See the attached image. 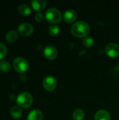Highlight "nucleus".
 Here are the masks:
<instances>
[{"mask_svg": "<svg viewBox=\"0 0 119 120\" xmlns=\"http://www.w3.org/2000/svg\"><path fill=\"white\" fill-rule=\"evenodd\" d=\"M11 64L6 60L0 61V71L4 72H8L11 70Z\"/></svg>", "mask_w": 119, "mask_h": 120, "instance_id": "obj_17", "label": "nucleus"}, {"mask_svg": "<svg viewBox=\"0 0 119 120\" xmlns=\"http://www.w3.org/2000/svg\"><path fill=\"white\" fill-rule=\"evenodd\" d=\"M43 114L39 110H33L27 116V120H42Z\"/></svg>", "mask_w": 119, "mask_h": 120, "instance_id": "obj_12", "label": "nucleus"}, {"mask_svg": "<svg viewBox=\"0 0 119 120\" xmlns=\"http://www.w3.org/2000/svg\"><path fill=\"white\" fill-rule=\"evenodd\" d=\"M105 52L111 58L119 56V46L115 43H109L105 46Z\"/></svg>", "mask_w": 119, "mask_h": 120, "instance_id": "obj_7", "label": "nucleus"}, {"mask_svg": "<svg viewBox=\"0 0 119 120\" xmlns=\"http://www.w3.org/2000/svg\"><path fill=\"white\" fill-rule=\"evenodd\" d=\"M43 55L48 60H54L58 56V51L54 46L48 45L44 49Z\"/></svg>", "mask_w": 119, "mask_h": 120, "instance_id": "obj_8", "label": "nucleus"}, {"mask_svg": "<svg viewBox=\"0 0 119 120\" xmlns=\"http://www.w3.org/2000/svg\"><path fill=\"white\" fill-rule=\"evenodd\" d=\"M16 103L18 106L22 108H27L30 107L33 103V97L32 94L28 92H22L20 94L17 98Z\"/></svg>", "mask_w": 119, "mask_h": 120, "instance_id": "obj_2", "label": "nucleus"}, {"mask_svg": "<svg viewBox=\"0 0 119 120\" xmlns=\"http://www.w3.org/2000/svg\"><path fill=\"white\" fill-rule=\"evenodd\" d=\"M8 53V49L6 46L1 42H0V60L4 58Z\"/></svg>", "mask_w": 119, "mask_h": 120, "instance_id": "obj_19", "label": "nucleus"}, {"mask_svg": "<svg viewBox=\"0 0 119 120\" xmlns=\"http://www.w3.org/2000/svg\"><path fill=\"white\" fill-rule=\"evenodd\" d=\"M57 80L53 76H48L43 80V86L47 91H53L57 86Z\"/></svg>", "mask_w": 119, "mask_h": 120, "instance_id": "obj_6", "label": "nucleus"}, {"mask_svg": "<svg viewBox=\"0 0 119 120\" xmlns=\"http://www.w3.org/2000/svg\"><path fill=\"white\" fill-rule=\"evenodd\" d=\"M13 68L19 73H24L27 71L29 64L27 60L22 57H17L13 61Z\"/></svg>", "mask_w": 119, "mask_h": 120, "instance_id": "obj_4", "label": "nucleus"}, {"mask_svg": "<svg viewBox=\"0 0 119 120\" xmlns=\"http://www.w3.org/2000/svg\"><path fill=\"white\" fill-rule=\"evenodd\" d=\"M46 1L44 0H33L31 1V4L33 9L37 12H40L43 10L46 6Z\"/></svg>", "mask_w": 119, "mask_h": 120, "instance_id": "obj_10", "label": "nucleus"}, {"mask_svg": "<svg viewBox=\"0 0 119 120\" xmlns=\"http://www.w3.org/2000/svg\"><path fill=\"white\" fill-rule=\"evenodd\" d=\"M18 11L22 15H29L31 13V8L27 4H20L18 8Z\"/></svg>", "mask_w": 119, "mask_h": 120, "instance_id": "obj_14", "label": "nucleus"}, {"mask_svg": "<svg viewBox=\"0 0 119 120\" xmlns=\"http://www.w3.org/2000/svg\"><path fill=\"white\" fill-rule=\"evenodd\" d=\"M46 19L50 23L60 22L62 19V14L59 10L55 8H50L46 11Z\"/></svg>", "mask_w": 119, "mask_h": 120, "instance_id": "obj_3", "label": "nucleus"}, {"mask_svg": "<svg viewBox=\"0 0 119 120\" xmlns=\"http://www.w3.org/2000/svg\"><path fill=\"white\" fill-rule=\"evenodd\" d=\"M77 18V13L73 9H68L67 10L63 15L64 21L67 23H72L74 22Z\"/></svg>", "mask_w": 119, "mask_h": 120, "instance_id": "obj_9", "label": "nucleus"}, {"mask_svg": "<svg viewBox=\"0 0 119 120\" xmlns=\"http://www.w3.org/2000/svg\"><path fill=\"white\" fill-rule=\"evenodd\" d=\"M18 34L17 32L14 30L9 31L6 34V39L8 42H10V43H13L15 41L18 39Z\"/></svg>", "mask_w": 119, "mask_h": 120, "instance_id": "obj_15", "label": "nucleus"}, {"mask_svg": "<svg viewBox=\"0 0 119 120\" xmlns=\"http://www.w3.org/2000/svg\"><path fill=\"white\" fill-rule=\"evenodd\" d=\"M95 120H111V116L107 110H100L95 115Z\"/></svg>", "mask_w": 119, "mask_h": 120, "instance_id": "obj_11", "label": "nucleus"}, {"mask_svg": "<svg viewBox=\"0 0 119 120\" xmlns=\"http://www.w3.org/2000/svg\"><path fill=\"white\" fill-rule=\"evenodd\" d=\"M34 18H35V20L38 22H40L43 20V14L41 13V12H37L36 14H35V16H34Z\"/></svg>", "mask_w": 119, "mask_h": 120, "instance_id": "obj_21", "label": "nucleus"}, {"mask_svg": "<svg viewBox=\"0 0 119 120\" xmlns=\"http://www.w3.org/2000/svg\"></svg>", "mask_w": 119, "mask_h": 120, "instance_id": "obj_22", "label": "nucleus"}, {"mask_svg": "<svg viewBox=\"0 0 119 120\" xmlns=\"http://www.w3.org/2000/svg\"><path fill=\"white\" fill-rule=\"evenodd\" d=\"M18 31L19 34H20V35L23 37H27V36L31 35L33 33L34 27L30 23L24 22L18 26Z\"/></svg>", "mask_w": 119, "mask_h": 120, "instance_id": "obj_5", "label": "nucleus"}, {"mask_svg": "<svg viewBox=\"0 0 119 120\" xmlns=\"http://www.w3.org/2000/svg\"><path fill=\"white\" fill-rule=\"evenodd\" d=\"M48 32L51 36H56L60 32V27L57 25H53L50 26L48 29Z\"/></svg>", "mask_w": 119, "mask_h": 120, "instance_id": "obj_18", "label": "nucleus"}, {"mask_svg": "<svg viewBox=\"0 0 119 120\" xmlns=\"http://www.w3.org/2000/svg\"><path fill=\"white\" fill-rule=\"evenodd\" d=\"M11 115L13 119H19L22 115V111L19 106H13L11 109Z\"/></svg>", "mask_w": 119, "mask_h": 120, "instance_id": "obj_13", "label": "nucleus"}, {"mask_svg": "<svg viewBox=\"0 0 119 120\" xmlns=\"http://www.w3.org/2000/svg\"><path fill=\"white\" fill-rule=\"evenodd\" d=\"M85 117V113L81 109H76L72 114V118L74 120H83Z\"/></svg>", "mask_w": 119, "mask_h": 120, "instance_id": "obj_16", "label": "nucleus"}, {"mask_svg": "<svg viewBox=\"0 0 119 120\" xmlns=\"http://www.w3.org/2000/svg\"><path fill=\"white\" fill-rule=\"evenodd\" d=\"M83 43L85 46H86L88 48H90V47L93 46V45L94 44V41H93V39L92 37H86L84 38V39L83 41Z\"/></svg>", "mask_w": 119, "mask_h": 120, "instance_id": "obj_20", "label": "nucleus"}, {"mask_svg": "<svg viewBox=\"0 0 119 120\" xmlns=\"http://www.w3.org/2000/svg\"><path fill=\"white\" fill-rule=\"evenodd\" d=\"M90 27L84 21L74 22L71 27V32L73 35L78 37H86L90 33Z\"/></svg>", "mask_w": 119, "mask_h": 120, "instance_id": "obj_1", "label": "nucleus"}]
</instances>
